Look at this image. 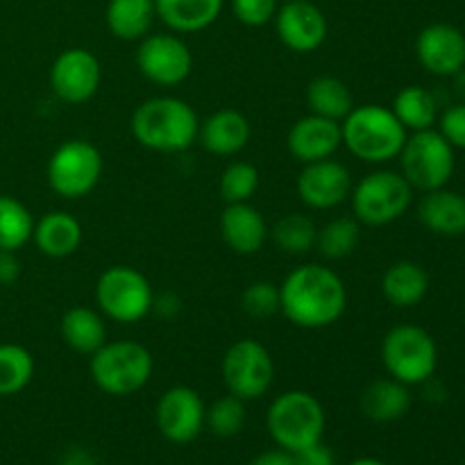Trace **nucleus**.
I'll list each match as a JSON object with an SVG mask.
<instances>
[{
    "mask_svg": "<svg viewBox=\"0 0 465 465\" xmlns=\"http://www.w3.org/2000/svg\"><path fill=\"white\" fill-rule=\"evenodd\" d=\"M286 321L302 330H325L339 322L348 309V289L339 272L322 263H302L280 284Z\"/></svg>",
    "mask_w": 465,
    "mask_h": 465,
    "instance_id": "obj_1",
    "label": "nucleus"
},
{
    "mask_svg": "<svg viewBox=\"0 0 465 465\" xmlns=\"http://www.w3.org/2000/svg\"><path fill=\"white\" fill-rule=\"evenodd\" d=\"M132 136L154 153H184L198 141L200 118L186 100L154 95L132 114Z\"/></svg>",
    "mask_w": 465,
    "mask_h": 465,
    "instance_id": "obj_2",
    "label": "nucleus"
},
{
    "mask_svg": "<svg viewBox=\"0 0 465 465\" xmlns=\"http://www.w3.org/2000/svg\"><path fill=\"white\" fill-rule=\"evenodd\" d=\"M343 145L366 163H386L400 157L409 132L395 118L391 107L381 104H354L341 121Z\"/></svg>",
    "mask_w": 465,
    "mask_h": 465,
    "instance_id": "obj_3",
    "label": "nucleus"
},
{
    "mask_svg": "<svg viewBox=\"0 0 465 465\" xmlns=\"http://www.w3.org/2000/svg\"><path fill=\"white\" fill-rule=\"evenodd\" d=\"M91 380L112 398H127L143 389L154 371V359L136 341H107L89 359Z\"/></svg>",
    "mask_w": 465,
    "mask_h": 465,
    "instance_id": "obj_4",
    "label": "nucleus"
},
{
    "mask_svg": "<svg viewBox=\"0 0 465 465\" xmlns=\"http://www.w3.org/2000/svg\"><path fill=\"white\" fill-rule=\"evenodd\" d=\"M325 409L316 395L307 391H286L272 400L266 416V427L277 448L298 452L322 440L325 434Z\"/></svg>",
    "mask_w": 465,
    "mask_h": 465,
    "instance_id": "obj_5",
    "label": "nucleus"
},
{
    "mask_svg": "<svg viewBox=\"0 0 465 465\" xmlns=\"http://www.w3.org/2000/svg\"><path fill=\"white\" fill-rule=\"evenodd\" d=\"M381 361L393 380L407 386L427 384L439 368V348L422 327L398 325L381 341Z\"/></svg>",
    "mask_w": 465,
    "mask_h": 465,
    "instance_id": "obj_6",
    "label": "nucleus"
},
{
    "mask_svg": "<svg viewBox=\"0 0 465 465\" xmlns=\"http://www.w3.org/2000/svg\"><path fill=\"white\" fill-rule=\"evenodd\" d=\"M352 216L361 225L384 227L400 221L413 203V189L402 173L375 171L368 173L350 193Z\"/></svg>",
    "mask_w": 465,
    "mask_h": 465,
    "instance_id": "obj_7",
    "label": "nucleus"
},
{
    "mask_svg": "<svg viewBox=\"0 0 465 465\" xmlns=\"http://www.w3.org/2000/svg\"><path fill=\"white\" fill-rule=\"evenodd\" d=\"M95 304L109 321L132 325L153 312L154 293L141 271L132 266H109L95 282Z\"/></svg>",
    "mask_w": 465,
    "mask_h": 465,
    "instance_id": "obj_8",
    "label": "nucleus"
},
{
    "mask_svg": "<svg viewBox=\"0 0 465 465\" xmlns=\"http://www.w3.org/2000/svg\"><path fill=\"white\" fill-rule=\"evenodd\" d=\"M400 166H402L404 180L411 184L413 191H436L448 186L452 180L454 166V148L445 141L439 130L411 132L407 136L400 153Z\"/></svg>",
    "mask_w": 465,
    "mask_h": 465,
    "instance_id": "obj_9",
    "label": "nucleus"
},
{
    "mask_svg": "<svg viewBox=\"0 0 465 465\" xmlns=\"http://www.w3.org/2000/svg\"><path fill=\"white\" fill-rule=\"evenodd\" d=\"M103 171V153L91 141L68 139L50 154L45 175L54 193L66 200H80L98 186Z\"/></svg>",
    "mask_w": 465,
    "mask_h": 465,
    "instance_id": "obj_10",
    "label": "nucleus"
},
{
    "mask_svg": "<svg viewBox=\"0 0 465 465\" xmlns=\"http://www.w3.org/2000/svg\"><path fill=\"white\" fill-rule=\"evenodd\" d=\"M221 375L227 393L252 402V400L263 398L272 386L275 361L263 343L254 339H241L227 348Z\"/></svg>",
    "mask_w": 465,
    "mask_h": 465,
    "instance_id": "obj_11",
    "label": "nucleus"
},
{
    "mask_svg": "<svg viewBox=\"0 0 465 465\" xmlns=\"http://www.w3.org/2000/svg\"><path fill=\"white\" fill-rule=\"evenodd\" d=\"M136 68L153 84L177 86L193 71V54L180 35H145L136 48Z\"/></svg>",
    "mask_w": 465,
    "mask_h": 465,
    "instance_id": "obj_12",
    "label": "nucleus"
},
{
    "mask_svg": "<svg viewBox=\"0 0 465 465\" xmlns=\"http://www.w3.org/2000/svg\"><path fill=\"white\" fill-rule=\"evenodd\" d=\"M103 82V66L86 48H68L50 66L53 94L66 104H82L94 98Z\"/></svg>",
    "mask_w": 465,
    "mask_h": 465,
    "instance_id": "obj_13",
    "label": "nucleus"
},
{
    "mask_svg": "<svg viewBox=\"0 0 465 465\" xmlns=\"http://www.w3.org/2000/svg\"><path fill=\"white\" fill-rule=\"evenodd\" d=\"M204 407L203 398L191 386H171L163 391L154 409V420L166 440L175 445L193 443L204 430Z\"/></svg>",
    "mask_w": 465,
    "mask_h": 465,
    "instance_id": "obj_14",
    "label": "nucleus"
},
{
    "mask_svg": "<svg viewBox=\"0 0 465 465\" xmlns=\"http://www.w3.org/2000/svg\"><path fill=\"white\" fill-rule=\"evenodd\" d=\"M352 186L354 182L348 166L336 162L334 157L322 159V162L304 163L298 175V182H295L300 200L309 209H318V212L336 209L345 200H350Z\"/></svg>",
    "mask_w": 465,
    "mask_h": 465,
    "instance_id": "obj_15",
    "label": "nucleus"
},
{
    "mask_svg": "<svg viewBox=\"0 0 465 465\" xmlns=\"http://www.w3.org/2000/svg\"><path fill=\"white\" fill-rule=\"evenodd\" d=\"M275 32L282 44L298 54L313 53L327 39V16L312 0H284L275 14Z\"/></svg>",
    "mask_w": 465,
    "mask_h": 465,
    "instance_id": "obj_16",
    "label": "nucleus"
},
{
    "mask_svg": "<svg viewBox=\"0 0 465 465\" xmlns=\"http://www.w3.org/2000/svg\"><path fill=\"white\" fill-rule=\"evenodd\" d=\"M416 54L431 75H457L465 66V35L450 23H431L418 35Z\"/></svg>",
    "mask_w": 465,
    "mask_h": 465,
    "instance_id": "obj_17",
    "label": "nucleus"
},
{
    "mask_svg": "<svg viewBox=\"0 0 465 465\" xmlns=\"http://www.w3.org/2000/svg\"><path fill=\"white\" fill-rule=\"evenodd\" d=\"M286 145H289V153L293 154V159H298L302 166L331 159L336 150L343 145L341 123L309 114V116L298 118L293 123L289 136H286Z\"/></svg>",
    "mask_w": 465,
    "mask_h": 465,
    "instance_id": "obj_18",
    "label": "nucleus"
},
{
    "mask_svg": "<svg viewBox=\"0 0 465 465\" xmlns=\"http://www.w3.org/2000/svg\"><path fill=\"white\" fill-rule=\"evenodd\" d=\"M268 234L271 230L266 225V218L257 207L250 203L225 204L221 213V236L232 252L241 257L257 254L266 245Z\"/></svg>",
    "mask_w": 465,
    "mask_h": 465,
    "instance_id": "obj_19",
    "label": "nucleus"
},
{
    "mask_svg": "<svg viewBox=\"0 0 465 465\" xmlns=\"http://www.w3.org/2000/svg\"><path fill=\"white\" fill-rule=\"evenodd\" d=\"M252 139V125L239 109H218L200 123L198 141L207 153L218 157H234L248 148Z\"/></svg>",
    "mask_w": 465,
    "mask_h": 465,
    "instance_id": "obj_20",
    "label": "nucleus"
},
{
    "mask_svg": "<svg viewBox=\"0 0 465 465\" xmlns=\"http://www.w3.org/2000/svg\"><path fill=\"white\" fill-rule=\"evenodd\" d=\"M418 218L439 236L465 234V195L450 189L427 191L418 203Z\"/></svg>",
    "mask_w": 465,
    "mask_h": 465,
    "instance_id": "obj_21",
    "label": "nucleus"
},
{
    "mask_svg": "<svg viewBox=\"0 0 465 465\" xmlns=\"http://www.w3.org/2000/svg\"><path fill=\"white\" fill-rule=\"evenodd\" d=\"M32 241L45 257L66 259L82 245V225L68 212H50L35 221Z\"/></svg>",
    "mask_w": 465,
    "mask_h": 465,
    "instance_id": "obj_22",
    "label": "nucleus"
},
{
    "mask_svg": "<svg viewBox=\"0 0 465 465\" xmlns=\"http://www.w3.org/2000/svg\"><path fill=\"white\" fill-rule=\"evenodd\" d=\"M157 18L175 35L203 32L218 21L225 0H154Z\"/></svg>",
    "mask_w": 465,
    "mask_h": 465,
    "instance_id": "obj_23",
    "label": "nucleus"
},
{
    "mask_svg": "<svg viewBox=\"0 0 465 465\" xmlns=\"http://www.w3.org/2000/svg\"><path fill=\"white\" fill-rule=\"evenodd\" d=\"M359 407L368 420L386 425V422H395L407 416L411 409V393L402 381L393 377H381L363 389Z\"/></svg>",
    "mask_w": 465,
    "mask_h": 465,
    "instance_id": "obj_24",
    "label": "nucleus"
},
{
    "mask_svg": "<svg viewBox=\"0 0 465 465\" xmlns=\"http://www.w3.org/2000/svg\"><path fill=\"white\" fill-rule=\"evenodd\" d=\"M107 318L91 307H71L62 316L59 334L73 352L91 357L107 343Z\"/></svg>",
    "mask_w": 465,
    "mask_h": 465,
    "instance_id": "obj_25",
    "label": "nucleus"
},
{
    "mask_svg": "<svg viewBox=\"0 0 465 465\" xmlns=\"http://www.w3.org/2000/svg\"><path fill=\"white\" fill-rule=\"evenodd\" d=\"M430 291V275L416 262H395L381 277V293L395 309H411L425 300Z\"/></svg>",
    "mask_w": 465,
    "mask_h": 465,
    "instance_id": "obj_26",
    "label": "nucleus"
},
{
    "mask_svg": "<svg viewBox=\"0 0 465 465\" xmlns=\"http://www.w3.org/2000/svg\"><path fill=\"white\" fill-rule=\"evenodd\" d=\"M157 7L154 0H109L104 9V21L109 32L123 41H141L150 35Z\"/></svg>",
    "mask_w": 465,
    "mask_h": 465,
    "instance_id": "obj_27",
    "label": "nucleus"
},
{
    "mask_svg": "<svg viewBox=\"0 0 465 465\" xmlns=\"http://www.w3.org/2000/svg\"><path fill=\"white\" fill-rule=\"evenodd\" d=\"M307 104L316 116L341 123L354 109V95L339 77L318 75L307 86Z\"/></svg>",
    "mask_w": 465,
    "mask_h": 465,
    "instance_id": "obj_28",
    "label": "nucleus"
},
{
    "mask_svg": "<svg viewBox=\"0 0 465 465\" xmlns=\"http://www.w3.org/2000/svg\"><path fill=\"white\" fill-rule=\"evenodd\" d=\"M391 112L407 132L431 130L439 123V103H436V95L425 86L413 84L398 91Z\"/></svg>",
    "mask_w": 465,
    "mask_h": 465,
    "instance_id": "obj_29",
    "label": "nucleus"
},
{
    "mask_svg": "<svg viewBox=\"0 0 465 465\" xmlns=\"http://www.w3.org/2000/svg\"><path fill=\"white\" fill-rule=\"evenodd\" d=\"M35 218L21 200L0 195V252H16L32 241Z\"/></svg>",
    "mask_w": 465,
    "mask_h": 465,
    "instance_id": "obj_30",
    "label": "nucleus"
},
{
    "mask_svg": "<svg viewBox=\"0 0 465 465\" xmlns=\"http://www.w3.org/2000/svg\"><path fill=\"white\" fill-rule=\"evenodd\" d=\"M361 241V223L354 216H339L318 227L316 250L330 262L350 257Z\"/></svg>",
    "mask_w": 465,
    "mask_h": 465,
    "instance_id": "obj_31",
    "label": "nucleus"
},
{
    "mask_svg": "<svg viewBox=\"0 0 465 465\" xmlns=\"http://www.w3.org/2000/svg\"><path fill=\"white\" fill-rule=\"evenodd\" d=\"M277 250L286 254H307L316 250L318 227L307 213H286L272 225L271 234Z\"/></svg>",
    "mask_w": 465,
    "mask_h": 465,
    "instance_id": "obj_32",
    "label": "nucleus"
},
{
    "mask_svg": "<svg viewBox=\"0 0 465 465\" xmlns=\"http://www.w3.org/2000/svg\"><path fill=\"white\" fill-rule=\"evenodd\" d=\"M35 377V357L16 343L0 345V398H9L27 389Z\"/></svg>",
    "mask_w": 465,
    "mask_h": 465,
    "instance_id": "obj_33",
    "label": "nucleus"
},
{
    "mask_svg": "<svg viewBox=\"0 0 465 465\" xmlns=\"http://www.w3.org/2000/svg\"><path fill=\"white\" fill-rule=\"evenodd\" d=\"M245 420H248L245 400L236 398L232 393L218 398L204 411V427L213 436H218V439H232V436L241 434V430L245 427Z\"/></svg>",
    "mask_w": 465,
    "mask_h": 465,
    "instance_id": "obj_34",
    "label": "nucleus"
},
{
    "mask_svg": "<svg viewBox=\"0 0 465 465\" xmlns=\"http://www.w3.org/2000/svg\"><path fill=\"white\" fill-rule=\"evenodd\" d=\"M259 171L254 163L250 162H232L227 163L225 171L221 175V189L223 200L227 204H236V203H250L252 195L257 193L259 189Z\"/></svg>",
    "mask_w": 465,
    "mask_h": 465,
    "instance_id": "obj_35",
    "label": "nucleus"
},
{
    "mask_svg": "<svg viewBox=\"0 0 465 465\" xmlns=\"http://www.w3.org/2000/svg\"><path fill=\"white\" fill-rule=\"evenodd\" d=\"M241 307H243V312L252 318L275 316L282 309L280 286L266 280L252 282V284L243 291V295H241Z\"/></svg>",
    "mask_w": 465,
    "mask_h": 465,
    "instance_id": "obj_36",
    "label": "nucleus"
},
{
    "mask_svg": "<svg viewBox=\"0 0 465 465\" xmlns=\"http://www.w3.org/2000/svg\"><path fill=\"white\" fill-rule=\"evenodd\" d=\"M280 0H232L236 21L248 27H263L275 18Z\"/></svg>",
    "mask_w": 465,
    "mask_h": 465,
    "instance_id": "obj_37",
    "label": "nucleus"
},
{
    "mask_svg": "<svg viewBox=\"0 0 465 465\" xmlns=\"http://www.w3.org/2000/svg\"><path fill=\"white\" fill-rule=\"evenodd\" d=\"M439 132L454 150H465V103L452 104L440 114Z\"/></svg>",
    "mask_w": 465,
    "mask_h": 465,
    "instance_id": "obj_38",
    "label": "nucleus"
},
{
    "mask_svg": "<svg viewBox=\"0 0 465 465\" xmlns=\"http://www.w3.org/2000/svg\"><path fill=\"white\" fill-rule=\"evenodd\" d=\"M295 465H336L334 452L322 440L293 452Z\"/></svg>",
    "mask_w": 465,
    "mask_h": 465,
    "instance_id": "obj_39",
    "label": "nucleus"
},
{
    "mask_svg": "<svg viewBox=\"0 0 465 465\" xmlns=\"http://www.w3.org/2000/svg\"><path fill=\"white\" fill-rule=\"evenodd\" d=\"M21 275V263H18L16 252H0V284H14Z\"/></svg>",
    "mask_w": 465,
    "mask_h": 465,
    "instance_id": "obj_40",
    "label": "nucleus"
},
{
    "mask_svg": "<svg viewBox=\"0 0 465 465\" xmlns=\"http://www.w3.org/2000/svg\"><path fill=\"white\" fill-rule=\"evenodd\" d=\"M248 465H295V461H293V452L275 448V450H266V452H259Z\"/></svg>",
    "mask_w": 465,
    "mask_h": 465,
    "instance_id": "obj_41",
    "label": "nucleus"
},
{
    "mask_svg": "<svg viewBox=\"0 0 465 465\" xmlns=\"http://www.w3.org/2000/svg\"><path fill=\"white\" fill-rule=\"evenodd\" d=\"M452 77H454V91H457V95L461 98V103H465V66Z\"/></svg>",
    "mask_w": 465,
    "mask_h": 465,
    "instance_id": "obj_42",
    "label": "nucleus"
},
{
    "mask_svg": "<svg viewBox=\"0 0 465 465\" xmlns=\"http://www.w3.org/2000/svg\"><path fill=\"white\" fill-rule=\"evenodd\" d=\"M348 465H389V463L380 461V459H372V457H363V459H354V461H352V463H348Z\"/></svg>",
    "mask_w": 465,
    "mask_h": 465,
    "instance_id": "obj_43",
    "label": "nucleus"
},
{
    "mask_svg": "<svg viewBox=\"0 0 465 465\" xmlns=\"http://www.w3.org/2000/svg\"><path fill=\"white\" fill-rule=\"evenodd\" d=\"M282 3H284V0H282Z\"/></svg>",
    "mask_w": 465,
    "mask_h": 465,
    "instance_id": "obj_44",
    "label": "nucleus"
},
{
    "mask_svg": "<svg viewBox=\"0 0 465 465\" xmlns=\"http://www.w3.org/2000/svg\"><path fill=\"white\" fill-rule=\"evenodd\" d=\"M461 465H465V463H461Z\"/></svg>",
    "mask_w": 465,
    "mask_h": 465,
    "instance_id": "obj_45",
    "label": "nucleus"
}]
</instances>
